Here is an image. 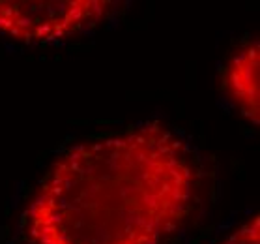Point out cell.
<instances>
[{"label":"cell","instance_id":"3","mask_svg":"<svg viewBox=\"0 0 260 244\" xmlns=\"http://www.w3.org/2000/svg\"><path fill=\"white\" fill-rule=\"evenodd\" d=\"M223 89L240 113L258 126L260 122V45L249 42L226 62Z\"/></svg>","mask_w":260,"mask_h":244},{"label":"cell","instance_id":"4","mask_svg":"<svg viewBox=\"0 0 260 244\" xmlns=\"http://www.w3.org/2000/svg\"><path fill=\"white\" fill-rule=\"evenodd\" d=\"M217 244H260V216L253 214Z\"/></svg>","mask_w":260,"mask_h":244},{"label":"cell","instance_id":"2","mask_svg":"<svg viewBox=\"0 0 260 244\" xmlns=\"http://www.w3.org/2000/svg\"><path fill=\"white\" fill-rule=\"evenodd\" d=\"M109 0H0V34L23 43H49L95 26L113 12Z\"/></svg>","mask_w":260,"mask_h":244},{"label":"cell","instance_id":"1","mask_svg":"<svg viewBox=\"0 0 260 244\" xmlns=\"http://www.w3.org/2000/svg\"><path fill=\"white\" fill-rule=\"evenodd\" d=\"M199 171L157 120L71 147L24 212L32 244H163L195 205Z\"/></svg>","mask_w":260,"mask_h":244}]
</instances>
